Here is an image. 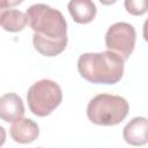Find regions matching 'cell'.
<instances>
[{
    "label": "cell",
    "mask_w": 148,
    "mask_h": 148,
    "mask_svg": "<svg viewBox=\"0 0 148 148\" xmlns=\"http://www.w3.org/2000/svg\"><path fill=\"white\" fill-rule=\"evenodd\" d=\"M28 24L34 30V47L45 57H56L67 46V22L58 9L35 3L27 9Z\"/></svg>",
    "instance_id": "obj_1"
},
{
    "label": "cell",
    "mask_w": 148,
    "mask_h": 148,
    "mask_svg": "<svg viewBox=\"0 0 148 148\" xmlns=\"http://www.w3.org/2000/svg\"><path fill=\"white\" fill-rule=\"evenodd\" d=\"M124 64L125 60L110 50L89 52L80 56L77 71L84 80L91 83L114 84L123 77Z\"/></svg>",
    "instance_id": "obj_2"
},
{
    "label": "cell",
    "mask_w": 148,
    "mask_h": 148,
    "mask_svg": "<svg viewBox=\"0 0 148 148\" xmlns=\"http://www.w3.org/2000/svg\"><path fill=\"white\" fill-rule=\"evenodd\" d=\"M128 102L118 95L98 94L87 106L88 119L99 126H114L128 114Z\"/></svg>",
    "instance_id": "obj_3"
},
{
    "label": "cell",
    "mask_w": 148,
    "mask_h": 148,
    "mask_svg": "<svg viewBox=\"0 0 148 148\" xmlns=\"http://www.w3.org/2000/svg\"><path fill=\"white\" fill-rule=\"evenodd\" d=\"M27 101L30 111L38 117L49 116L62 101L60 86L49 79L35 82L28 90Z\"/></svg>",
    "instance_id": "obj_4"
},
{
    "label": "cell",
    "mask_w": 148,
    "mask_h": 148,
    "mask_svg": "<svg viewBox=\"0 0 148 148\" xmlns=\"http://www.w3.org/2000/svg\"><path fill=\"white\" fill-rule=\"evenodd\" d=\"M136 40V32L132 24L117 22L105 34V46L108 50L119 54L125 61L132 54Z\"/></svg>",
    "instance_id": "obj_5"
},
{
    "label": "cell",
    "mask_w": 148,
    "mask_h": 148,
    "mask_svg": "<svg viewBox=\"0 0 148 148\" xmlns=\"http://www.w3.org/2000/svg\"><path fill=\"white\" fill-rule=\"evenodd\" d=\"M124 140L132 146H142L148 141V120L146 117H135L123 130Z\"/></svg>",
    "instance_id": "obj_6"
},
{
    "label": "cell",
    "mask_w": 148,
    "mask_h": 148,
    "mask_svg": "<svg viewBox=\"0 0 148 148\" xmlns=\"http://www.w3.org/2000/svg\"><path fill=\"white\" fill-rule=\"evenodd\" d=\"M12 139L18 143H30L39 135V127L37 123L29 118H20L13 121L9 128Z\"/></svg>",
    "instance_id": "obj_7"
},
{
    "label": "cell",
    "mask_w": 148,
    "mask_h": 148,
    "mask_svg": "<svg viewBox=\"0 0 148 148\" xmlns=\"http://www.w3.org/2000/svg\"><path fill=\"white\" fill-rule=\"evenodd\" d=\"M24 116V104L22 98L8 92L0 97V119L6 123H13Z\"/></svg>",
    "instance_id": "obj_8"
},
{
    "label": "cell",
    "mask_w": 148,
    "mask_h": 148,
    "mask_svg": "<svg viewBox=\"0 0 148 148\" xmlns=\"http://www.w3.org/2000/svg\"><path fill=\"white\" fill-rule=\"evenodd\" d=\"M67 8L73 20L80 24L90 23L97 13L96 5L92 0H69Z\"/></svg>",
    "instance_id": "obj_9"
},
{
    "label": "cell",
    "mask_w": 148,
    "mask_h": 148,
    "mask_svg": "<svg viewBox=\"0 0 148 148\" xmlns=\"http://www.w3.org/2000/svg\"><path fill=\"white\" fill-rule=\"evenodd\" d=\"M27 24V15L18 9H5L0 16V27L9 32H18Z\"/></svg>",
    "instance_id": "obj_10"
},
{
    "label": "cell",
    "mask_w": 148,
    "mask_h": 148,
    "mask_svg": "<svg viewBox=\"0 0 148 148\" xmlns=\"http://www.w3.org/2000/svg\"><path fill=\"white\" fill-rule=\"evenodd\" d=\"M126 10L134 16H140L147 13L148 1L147 0H125L124 2Z\"/></svg>",
    "instance_id": "obj_11"
},
{
    "label": "cell",
    "mask_w": 148,
    "mask_h": 148,
    "mask_svg": "<svg viewBox=\"0 0 148 148\" xmlns=\"http://www.w3.org/2000/svg\"><path fill=\"white\" fill-rule=\"evenodd\" d=\"M22 2H23V0H0V7L3 9H8L12 7L18 6Z\"/></svg>",
    "instance_id": "obj_12"
},
{
    "label": "cell",
    "mask_w": 148,
    "mask_h": 148,
    "mask_svg": "<svg viewBox=\"0 0 148 148\" xmlns=\"http://www.w3.org/2000/svg\"><path fill=\"white\" fill-rule=\"evenodd\" d=\"M5 141H6V130L2 126H0V147L5 143Z\"/></svg>",
    "instance_id": "obj_13"
},
{
    "label": "cell",
    "mask_w": 148,
    "mask_h": 148,
    "mask_svg": "<svg viewBox=\"0 0 148 148\" xmlns=\"http://www.w3.org/2000/svg\"><path fill=\"white\" fill-rule=\"evenodd\" d=\"M102 5H104V6H110V5H113L117 0H98Z\"/></svg>",
    "instance_id": "obj_14"
},
{
    "label": "cell",
    "mask_w": 148,
    "mask_h": 148,
    "mask_svg": "<svg viewBox=\"0 0 148 148\" xmlns=\"http://www.w3.org/2000/svg\"><path fill=\"white\" fill-rule=\"evenodd\" d=\"M3 10H5V9H3V8H1V7H0V16H1V14H2V12H3Z\"/></svg>",
    "instance_id": "obj_15"
}]
</instances>
